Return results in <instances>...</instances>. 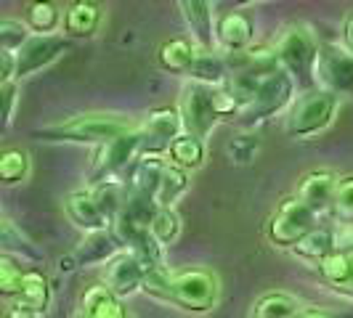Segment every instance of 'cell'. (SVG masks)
<instances>
[{"label": "cell", "mask_w": 353, "mask_h": 318, "mask_svg": "<svg viewBox=\"0 0 353 318\" xmlns=\"http://www.w3.org/2000/svg\"><path fill=\"white\" fill-rule=\"evenodd\" d=\"M136 130L133 120L128 114H117V112H85V114H74L61 123L46 125L35 130L40 141H59V143H101L112 141L123 133Z\"/></svg>", "instance_id": "obj_1"}, {"label": "cell", "mask_w": 353, "mask_h": 318, "mask_svg": "<svg viewBox=\"0 0 353 318\" xmlns=\"http://www.w3.org/2000/svg\"><path fill=\"white\" fill-rule=\"evenodd\" d=\"M337 109H340V96L324 88L305 90L303 96L295 98V104L290 106L284 130L290 138H298V141L314 138L332 125Z\"/></svg>", "instance_id": "obj_2"}, {"label": "cell", "mask_w": 353, "mask_h": 318, "mask_svg": "<svg viewBox=\"0 0 353 318\" xmlns=\"http://www.w3.org/2000/svg\"><path fill=\"white\" fill-rule=\"evenodd\" d=\"M274 48L279 56V64L295 77V83L305 85V90L316 88V64L321 43L308 27H303V24L287 27Z\"/></svg>", "instance_id": "obj_3"}, {"label": "cell", "mask_w": 353, "mask_h": 318, "mask_svg": "<svg viewBox=\"0 0 353 318\" xmlns=\"http://www.w3.org/2000/svg\"><path fill=\"white\" fill-rule=\"evenodd\" d=\"M221 284L205 268H183L170 276V305L186 313H208L218 305Z\"/></svg>", "instance_id": "obj_4"}, {"label": "cell", "mask_w": 353, "mask_h": 318, "mask_svg": "<svg viewBox=\"0 0 353 318\" xmlns=\"http://www.w3.org/2000/svg\"><path fill=\"white\" fill-rule=\"evenodd\" d=\"M181 120H183V133L208 138L212 127L221 123V88L202 85V83H186L181 90Z\"/></svg>", "instance_id": "obj_5"}, {"label": "cell", "mask_w": 353, "mask_h": 318, "mask_svg": "<svg viewBox=\"0 0 353 318\" xmlns=\"http://www.w3.org/2000/svg\"><path fill=\"white\" fill-rule=\"evenodd\" d=\"M141 130H130V133H123L112 141L96 146L93 157L88 162V183L90 186H99V183H106V180H114L123 170H128L136 159L141 157Z\"/></svg>", "instance_id": "obj_6"}, {"label": "cell", "mask_w": 353, "mask_h": 318, "mask_svg": "<svg viewBox=\"0 0 353 318\" xmlns=\"http://www.w3.org/2000/svg\"><path fill=\"white\" fill-rule=\"evenodd\" d=\"M316 212L311 210L298 196H287L282 204L274 210L265 226V236L274 247L295 249L303 239L316 229Z\"/></svg>", "instance_id": "obj_7"}, {"label": "cell", "mask_w": 353, "mask_h": 318, "mask_svg": "<svg viewBox=\"0 0 353 318\" xmlns=\"http://www.w3.org/2000/svg\"><path fill=\"white\" fill-rule=\"evenodd\" d=\"M295 88H298L295 77L284 70L282 64L274 67V70L268 72V77L263 80V85L258 88L255 98H252V104L239 114L242 125L263 123V120H268V117L279 114L282 109L292 106L295 104Z\"/></svg>", "instance_id": "obj_8"}, {"label": "cell", "mask_w": 353, "mask_h": 318, "mask_svg": "<svg viewBox=\"0 0 353 318\" xmlns=\"http://www.w3.org/2000/svg\"><path fill=\"white\" fill-rule=\"evenodd\" d=\"M141 130V154H154L162 157L165 151H170V146L176 143V138L183 136V120L178 106H157L146 114Z\"/></svg>", "instance_id": "obj_9"}, {"label": "cell", "mask_w": 353, "mask_h": 318, "mask_svg": "<svg viewBox=\"0 0 353 318\" xmlns=\"http://www.w3.org/2000/svg\"><path fill=\"white\" fill-rule=\"evenodd\" d=\"M316 88H324L335 96L353 93V53L337 43H324L319 51Z\"/></svg>", "instance_id": "obj_10"}, {"label": "cell", "mask_w": 353, "mask_h": 318, "mask_svg": "<svg viewBox=\"0 0 353 318\" xmlns=\"http://www.w3.org/2000/svg\"><path fill=\"white\" fill-rule=\"evenodd\" d=\"M70 43L59 35H35L21 51L17 53V80L30 77L35 72L51 67L53 61L67 53Z\"/></svg>", "instance_id": "obj_11"}, {"label": "cell", "mask_w": 353, "mask_h": 318, "mask_svg": "<svg viewBox=\"0 0 353 318\" xmlns=\"http://www.w3.org/2000/svg\"><path fill=\"white\" fill-rule=\"evenodd\" d=\"M183 21L192 32V43L202 51H218V40H215V14H212V3L208 0H181L178 3Z\"/></svg>", "instance_id": "obj_12"}, {"label": "cell", "mask_w": 353, "mask_h": 318, "mask_svg": "<svg viewBox=\"0 0 353 318\" xmlns=\"http://www.w3.org/2000/svg\"><path fill=\"white\" fill-rule=\"evenodd\" d=\"M143 279H146V268L141 265V260L130 252H123L120 257H114L112 263L106 265V276L104 284L123 300L130 297L136 292L143 289Z\"/></svg>", "instance_id": "obj_13"}, {"label": "cell", "mask_w": 353, "mask_h": 318, "mask_svg": "<svg viewBox=\"0 0 353 318\" xmlns=\"http://www.w3.org/2000/svg\"><path fill=\"white\" fill-rule=\"evenodd\" d=\"M255 35V24L248 14L242 11H226L223 17H218L215 24V40H218V48L223 53H239L248 51L250 43Z\"/></svg>", "instance_id": "obj_14"}, {"label": "cell", "mask_w": 353, "mask_h": 318, "mask_svg": "<svg viewBox=\"0 0 353 318\" xmlns=\"http://www.w3.org/2000/svg\"><path fill=\"white\" fill-rule=\"evenodd\" d=\"M165 167L168 162L154 154H141L130 167H128V180H125V189L128 194H139V196H157L162 176H165ZM157 202V199H154Z\"/></svg>", "instance_id": "obj_15"}, {"label": "cell", "mask_w": 353, "mask_h": 318, "mask_svg": "<svg viewBox=\"0 0 353 318\" xmlns=\"http://www.w3.org/2000/svg\"><path fill=\"white\" fill-rule=\"evenodd\" d=\"M337 180H340V178H337L332 170H311V173L303 176L295 196H298L301 202H305L316 215H321V212H327L332 207Z\"/></svg>", "instance_id": "obj_16"}, {"label": "cell", "mask_w": 353, "mask_h": 318, "mask_svg": "<svg viewBox=\"0 0 353 318\" xmlns=\"http://www.w3.org/2000/svg\"><path fill=\"white\" fill-rule=\"evenodd\" d=\"M64 210H67V218L77 226L80 231L88 233H99V231H109V223H106L104 212L99 210L96 199H93V191H72L64 202Z\"/></svg>", "instance_id": "obj_17"}, {"label": "cell", "mask_w": 353, "mask_h": 318, "mask_svg": "<svg viewBox=\"0 0 353 318\" xmlns=\"http://www.w3.org/2000/svg\"><path fill=\"white\" fill-rule=\"evenodd\" d=\"M77 310L85 318H128L123 300L106 284H93V286H88L80 295Z\"/></svg>", "instance_id": "obj_18"}, {"label": "cell", "mask_w": 353, "mask_h": 318, "mask_svg": "<svg viewBox=\"0 0 353 318\" xmlns=\"http://www.w3.org/2000/svg\"><path fill=\"white\" fill-rule=\"evenodd\" d=\"M123 255V244L117 242V236L109 231H99V233H88L77 249H74V260L80 265H99L112 263L114 257Z\"/></svg>", "instance_id": "obj_19"}, {"label": "cell", "mask_w": 353, "mask_h": 318, "mask_svg": "<svg viewBox=\"0 0 353 318\" xmlns=\"http://www.w3.org/2000/svg\"><path fill=\"white\" fill-rule=\"evenodd\" d=\"M101 24V6L90 0H74L64 11V30L72 37H90Z\"/></svg>", "instance_id": "obj_20"}, {"label": "cell", "mask_w": 353, "mask_h": 318, "mask_svg": "<svg viewBox=\"0 0 353 318\" xmlns=\"http://www.w3.org/2000/svg\"><path fill=\"white\" fill-rule=\"evenodd\" d=\"M196 48L192 40L186 37H173L168 43H162L157 51V59L162 64V70L168 72H176V74H189L192 67H194V59H196Z\"/></svg>", "instance_id": "obj_21"}, {"label": "cell", "mask_w": 353, "mask_h": 318, "mask_svg": "<svg viewBox=\"0 0 353 318\" xmlns=\"http://www.w3.org/2000/svg\"><path fill=\"white\" fill-rule=\"evenodd\" d=\"M189 77H192V83H202V85H212V88L226 85V80H229V67H226L223 53L202 51V48H199Z\"/></svg>", "instance_id": "obj_22"}, {"label": "cell", "mask_w": 353, "mask_h": 318, "mask_svg": "<svg viewBox=\"0 0 353 318\" xmlns=\"http://www.w3.org/2000/svg\"><path fill=\"white\" fill-rule=\"evenodd\" d=\"M292 252L301 260H311V263L319 265L324 257H330L332 252H337V231L327 229V226H316Z\"/></svg>", "instance_id": "obj_23"}, {"label": "cell", "mask_w": 353, "mask_h": 318, "mask_svg": "<svg viewBox=\"0 0 353 318\" xmlns=\"http://www.w3.org/2000/svg\"><path fill=\"white\" fill-rule=\"evenodd\" d=\"M319 273L321 279L330 284L337 292H345L353 295V265L351 255H343V252H332L330 257H324L319 263Z\"/></svg>", "instance_id": "obj_24"}, {"label": "cell", "mask_w": 353, "mask_h": 318, "mask_svg": "<svg viewBox=\"0 0 353 318\" xmlns=\"http://www.w3.org/2000/svg\"><path fill=\"white\" fill-rule=\"evenodd\" d=\"M301 310V302L295 300L292 295L287 292H265L261 295L252 310H250V318H295Z\"/></svg>", "instance_id": "obj_25"}, {"label": "cell", "mask_w": 353, "mask_h": 318, "mask_svg": "<svg viewBox=\"0 0 353 318\" xmlns=\"http://www.w3.org/2000/svg\"><path fill=\"white\" fill-rule=\"evenodd\" d=\"M64 21V14L56 3L48 0H35L24 6V24L37 32V35H51L53 30H59V24Z\"/></svg>", "instance_id": "obj_26"}, {"label": "cell", "mask_w": 353, "mask_h": 318, "mask_svg": "<svg viewBox=\"0 0 353 318\" xmlns=\"http://www.w3.org/2000/svg\"><path fill=\"white\" fill-rule=\"evenodd\" d=\"M90 191H93V199H96L99 210L104 212L106 223H109V229H112V226H114V220L123 215L125 199H128V189H125V183H117V180H106V183H99V186H93Z\"/></svg>", "instance_id": "obj_27"}, {"label": "cell", "mask_w": 353, "mask_h": 318, "mask_svg": "<svg viewBox=\"0 0 353 318\" xmlns=\"http://www.w3.org/2000/svg\"><path fill=\"white\" fill-rule=\"evenodd\" d=\"M168 157H170V165H176V167L186 170V173H189V170H199V167L205 165V141L196 138V136L183 133V136L176 138V143L170 146Z\"/></svg>", "instance_id": "obj_28"}, {"label": "cell", "mask_w": 353, "mask_h": 318, "mask_svg": "<svg viewBox=\"0 0 353 318\" xmlns=\"http://www.w3.org/2000/svg\"><path fill=\"white\" fill-rule=\"evenodd\" d=\"M17 302H24L27 308H32L37 313L48 310V305H51V286H48V279L37 268H27L24 282H21V295H19Z\"/></svg>", "instance_id": "obj_29"}, {"label": "cell", "mask_w": 353, "mask_h": 318, "mask_svg": "<svg viewBox=\"0 0 353 318\" xmlns=\"http://www.w3.org/2000/svg\"><path fill=\"white\" fill-rule=\"evenodd\" d=\"M186 189H189V173L168 162L162 183H159V191H157V196H154V199H157V207L159 210H173V204L186 194Z\"/></svg>", "instance_id": "obj_30"}, {"label": "cell", "mask_w": 353, "mask_h": 318, "mask_svg": "<svg viewBox=\"0 0 353 318\" xmlns=\"http://www.w3.org/2000/svg\"><path fill=\"white\" fill-rule=\"evenodd\" d=\"M24 273H27L24 263L17 260L11 252H3V255H0V295H3L6 300H14V302L19 300Z\"/></svg>", "instance_id": "obj_31"}, {"label": "cell", "mask_w": 353, "mask_h": 318, "mask_svg": "<svg viewBox=\"0 0 353 318\" xmlns=\"http://www.w3.org/2000/svg\"><path fill=\"white\" fill-rule=\"evenodd\" d=\"M30 176V154L19 146H8L0 151V180L14 186Z\"/></svg>", "instance_id": "obj_32"}, {"label": "cell", "mask_w": 353, "mask_h": 318, "mask_svg": "<svg viewBox=\"0 0 353 318\" xmlns=\"http://www.w3.org/2000/svg\"><path fill=\"white\" fill-rule=\"evenodd\" d=\"M181 229H183V223H181V215L176 210H159L154 215V220H152V226H149L154 242L162 249L176 244L178 236H181Z\"/></svg>", "instance_id": "obj_33"}, {"label": "cell", "mask_w": 353, "mask_h": 318, "mask_svg": "<svg viewBox=\"0 0 353 318\" xmlns=\"http://www.w3.org/2000/svg\"><path fill=\"white\" fill-rule=\"evenodd\" d=\"M332 218L343 226H353V176H343L337 180L335 199H332Z\"/></svg>", "instance_id": "obj_34"}, {"label": "cell", "mask_w": 353, "mask_h": 318, "mask_svg": "<svg viewBox=\"0 0 353 318\" xmlns=\"http://www.w3.org/2000/svg\"><path fill=\"white\" fill-rule=\"evenodd\" d=\"M30 27L19 19H3L0 21V51L19 53L30 43Z\"/></svg>", "instance_id": "obj_35"}, {"label": "cell", "mask_w": 353, "mask_h": 318, "mask_svg": "<svg viewBox=\"0 0 353 318\" xmlns=\"http://www.w3.org/2000/svg\"><path fill=\"white\" fill-rule=\"evenodd\" d=\"M261 151V136L258 133H239L226 143V154L234 165H250Z\"/></svg>", "instance_id": "obj_36"}, {"label": "cell", "mask_w": 353, "mask_h": 318, "mask_svg": "<svg viewBox=\"0 0 353 318\" xmlns=\"http://www.w3.org/2000/svg\"><path fill=\"white\" fill-rule=\"evenodd\" d=\"M170 271L168 268H157V271H149L146 279H143V295H149L152 300L168 302L170 305Z\"/></svg>", "instance_id": "obj_37"}, {"label": "cell", "mask_w": 353, "mask_h": 318, "mask_svg": "<svg viewBox=\"0 0 353 318\" xmlns=\"http://www.w3.org/2000/svg\"><path fill=\"white\" fill-rule=\"evenodd\" d=\"M0 98H3V127H8V125L14 123V117H17V104H19L17 83L0 85Z\"/></svg>", "instance_id": "obj_38"}, {"label": "cell", "mask_w": 353, "mask_h": 318, "mask_svg": "<svg viewBox=\"0 0 353 318\" xmlns=\"http://www.w3.org/2000/svg\"><path fill=\"white\" fill-rule=\"evenodd\" d=\"M17 83V53L0 51V85Z\"/></svg>", "instance_id": "obj_39"}, {"label": "cell", "mask_w": 353, "mask_h": 318, "mask_svg": "<svg viewBox=\"0 0 353 318\" xmlns=\"http://www.w3.org/2000/svg\"><path fill=\"white\" fill-rule=\"evenodd\" d=\"M3 318H40V313L32 310V308H27L24 302H11V305L6 308Z\"/></svg>", "instance_id": "obj_40"}, {"label": "cell", "mask_w": 353, "mask_h": 318, "mask_svg": "<svg viewBox=\"0 0 353 318\" xmlns=\"http://www.w3.org/2000/svg\"><path fill=\"white\" fill-rule=\"evenodd\" d=\"M343 45L353 53V11L343 21Z\"/></svg>", "instance_id": "obj_41"}, {"label": "cell", "mask_w": 353, "mask_h": 318, "mask_svg": "<svg viewBox=\"0 0 353 318\" xmlns=\"http://www.w3.org/2000/svg\"><path fill=\"white\" fill-rule=\"evenodd\" d=\"M295 318H337L335 313L324 310V308H301Z\"/></svg>", "instance_id": "obj_42"}, {"label": "cell", "mask_w": 353, "mask_h": 318, "mask_svg": "<svg viewBox=\"0 0 353 318\" xmlns=\"http://www.w3.org/2000/svg\"><path fill=\"white\" fill-rule=\"evenodd\" d=\"M351 265H353V255H351Z\"/></svg>", "instance_id": "obj_43"}]
</instances>
